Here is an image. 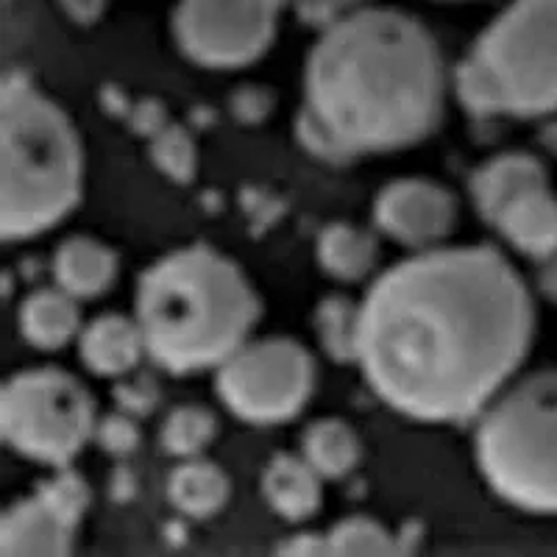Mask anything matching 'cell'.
Segmentation results:
<instances>
[{
	"label": "cell",
	"mask_w": 557,
	"mask_h": 557,
	"mask_svg": "<svg viewBox=\"0 0 557 557\" xmlns=\"http://www.w3.org/2000/svg\"><path fill=\"white\" fill-rule=\"evenodd\" d=\"M544 182H549L544 165L532 153L507 151L476 168L471 176V198H474L476 212L487 223H494L496 215L516 196Z\"/></svg>",
	"instance_id": "5bb4252c"
},
{
	"label": "cell",
	"mask_w": 557,
	"mask_h": 557,
	"mask_svg": "<svg viewBox=\"0 0 557 557\" xmlns=\"http://www.w3.org/2000/svg\"><path fill=\"white\" fill-rule=\"evenodd\" d=\"M323 476L305 455H276L262 471V496L285 521H307L321 507Z\"/></svg>",
	"instance_id": "e0dca14e"
},
{
	"label": "cell",
	"mask_w": 557,
	"mask_h": 557,
	"mask_svg": "<svg viewBox=\"0 0 557 557\" xmlns=\"http://www.w3.org/2000/svg\"><path fill=\"white\" fill-rule=\"evenodd\" d=\"M282 9V0H178L173 37L201 67H243L271 48Z\"/></svg>",
	"instance_id": "9c48e42d"
},
{
	"label": "cell",
	"mask_w": 557,
	"mask_h": 557,
	"mask_svg": "<svg viewBox=\"0 0 557 557\" xmlns=\"http://www.w3.org/2000/svg\"><path fill=\"white\" fill-rule=\"evenodd\" d=\"M114 396L121 401V410H126L128 416H146L157 407L159 387L153 385L151 376H137V380H126L114 387Z\"/></svg>",
	"instance_id": "83f0119b"
},
{
	"label": "cell",
	"mask_w": 557,
	"mask_h": 557,
	"mask_svg": "<svg viewBox=\"0 0 557 557\" xmlns=\"http://www.w3.org/2000/svg\"><path fill=\"white\" fill-rule=\"evenodd\" d=\"M59 7L78 26H92V23L101 20L107 0H59Z\"/></svg>",
	"instance_id": "1f68e13d"
},
{
	"label": "cell",
	"mask_w": 557,
	"mask_h": 557,
	"mask_svg": "<svg viewBox=\"0 0 557 557\" xmlns=\"http://www.w3.org/2000/svg\"><path fill=\"white\" fill-rule=\"evenodd\" d=\"M532 332L530 290L496 248H424L362 296L357 366L401 416L466 421L505 391Z\"/></svg>",
	"instance_id": "6da1fadb"
},
{
	"label": "cell",
	"mask_w": 557,
	"mask_h": 557,
	"mask_svg": "<svg viewBox=\"0 0 557 557\" xmlns=\"http://www.w3.org/2000/svg\"><path fill=\"white\" fill-rule=\"evenodd\" d=\"M84 159L67 114L23 73L0 87V235L28 240L82 198Z\"/></svg>",
	"instance_id": "277c9868"
},
{
	"label": "cell",
	"mask_w": 557,
	"mask_h": 557,
	"mask_svg": "<svg viewBox=\"0 0 557 557\" xmlns=\"http://www.w3.org/2000/svg\"><path fill=\"white\" fill-rule=\"evenodd\" d=\"M273 98L265 87H240L232 96V114L240 123H260L271 114Z\"/></svg>",
	"instance_id": "f1b7e54d"
},
{
	"label": "cell",
	"mask_w": 557,
	"mask_h": 557,
	"mask_svg": "<svg viewBox=\"0 0 557 557\" xmlns=\"http://www.w3.org/2000/svg\"><path fill=\"white\" fill-rule=\"evenodd\" d=\"M315 257L326 276L337 278V282H360L362 276L374 271L380 248H376L371 232L337 221L318 235Z\"/></svg>",
	"instance_id": "d6986e66"
},
{
	"label": "cell",
	"mask_w": 557,
	"mask_h": 557,
	"mask_svg": "<svg viewBox=\"0 0 557 557\" xmlns=\"http://www.w3.org/2000/svg\"><path fill=\"white\" fill-rule=\"evenodd\" d=\"M326 549H330V555L387 557L396 555V552L401 549V544L393 539L385 527L376 524L374 519L351 516V519L337 521V524L326 532Z\"/></svg>",
	"instance_id": "603a6c76"
},
{
	"label": "cell",
	"mask_w": 557,
	"mask_h": 557,
	"mask_svg": "<svg viewBox=\"0 0 557 557\" xmlns=\"http://www.w3.org/2000/svg\"><path fill=\"white\" fill-rule=\"evenodd\" d=\"M315 385V366L290 337L246 341L215 368L223 405L251 424H278L298 416Z\"/></svg>",
	"instance_id": "ba28073f"
},
{
	"label": "cell",
	"mask_w": 557,
	"mask_h": 557,
	"mask_svg": "<svg viewBox=\"0 0 557 557\" xmlns=\"http://www.w3.org/2000/svg\"><path fill=\"white\" fill-rule=\"evenodd\" d=\"M455 221V196L430 178H399L374 198L376 228L407 248H435L451 235Z\"/></svg>",
	"instance_id": "8fae6325"
},
{
	"label": "cell",
	"mask_w": 557,
	"mask_h": 557,
	"mask_svg": "<svg viewBox=\"0 0 557 557\" xmlns=\"http://www.w3.org/2000/svg\"><path fill=\"white\" fill-rule=\"evenodd\" d=\"M78 355L92 374L126 376L137 368L143 355H148V348L137 318L107 312L82 326Z\"/></svg>",
	"instance_id": "7c38bea8"
},
{
	"label": "cell",
	"mask_w": 557,
	"mask_h": 557,
	"mask_svg": "<svg viewBox=\"0 0 557 557\" xmlns=\"http://www.w3.org/2000/svg\"><path fill=\"white\" fill-rule=\"evenodd\" d=\"M455 92L476 117L557 112V0H513L455 67Z\"/></svg>",
	"instance_id": "5b68a950"
},
{
	"label": "cell",
	"mask_w": 557,
	"mask_h": 557,
	"mask_svg": "<svg viewBox=\"0 0 557 557\" xmlns=\"http://www.w3.org/2000/svg\"><path fill=\"white\" fill-rule=\"evenodd\" d=\"M474 457L507 505L557 513V371H539L496 393L480 412Z\"/></svg>",
	"instance_id": "8992f818"
},
{
	"label": "cell",
	"mask_w": 557,
	"mask_h": 557,
	"mask_svg": "<svg viewBox=\"0 0 557 557\" xmlns=\"http://www.w3.org/2000/svg\"><path fill=\"white\" fill-rule=\"evenodd\" d=\"M96 444L101 446L107 455L123 457L132 455L139 444V430H137V418L123 412H112V416L98 418L96 424Z\"/></svg>",
	"instance_id": "484cf974"
},
{
	"label": "cell",
	"mask_w": 557,
	"mask_h": 557,
	"mask_svg": "<svg viewBox=\"0 0 557 557\" xmlns=\"http://www.w3.org/2000/svg\"><path fill=\"white\" fill-rule=\"evenodd\" d=\"M87 505V482L62 466L57 474L39 482L32 496L7 507L0 519V552L39 557L67 555Z\"/></svg>",
	"instance_id": "30bf717a"
},
{
	"label": "cell",
	"mask_w": 557,
	"mask_h": 557,
	"mask_svg": "<svg viewBox=\"0 0 557 557\" xmlns=\"http://www.w3.org/2000/svg\"><path fill=\"white\" fill-rule=\"evenodd\" d=\"M232 494V482L218 469L215 462L190 457L178 462L168 476V499L178 513L190 519H209L215 516Z\"/></svg>",
	"instance_id": "ac0fdd59"
},
{
	"label": "cell",
	"mask_w": 557,
	"mask_h": 557,
	"mask_svg": "<svg viewBox=\"0 0 557 557\" xmlns=\"http://www.w3.org/2000/svg\"><path fill=\"white\" fill-rule=\"evenodd\" d=\"M315 332L323 355L337 366L357 362L360 343V305L346 296H326L315 310Z\"/></svg>",
	"instance_id": "44dd1931"
},
{
	"label": "cell",
	"mask_w": 557,
	"mask_h": 557,
	"mask_svg": "<svg viewBox=\"0 0 557 557\" xmlns=\"http://www.w3.org/2000/svg\"><path fill=\"white\" fill-rule=\"evenodd\" d=\"M53 285L73 298H98L117 276V253L92 237H67L51 260Z\"/></svg>",
	"instance_id": "9a60e30c"
},
{
	"label": "cell",
	"mask_w": 557,
	"mask_h": 557,
	"mask_svg": "<svg viewBox=\"0 0 557 557\" xmlns=\"http://www.w3.org/2000/svg\"><path fill=\"white\" fill-rule=\"evenodd\" d=\"M148 153H151L153 165L171 182L190 184L196 178V143L187 128L173 126V123L162 126L153 137H148Z\"/></svg>",
	"instance_id": "cb8c5ba5"
},
{
	"label": "cell",
	"mask_w": 557,
	"mask_h": 557,
	"mask_svg": "<svg viewBox=\"0 0 557 557\" xmlns=\"http://www.w3.org/2000/svg\"><path fill=\"white\" fill-rule=\"evenodd\" d=\"M17 326L28 346L57 351L82 335L78 298L57 285L28 293L17 310Z\"/></svg>",
	"instance_id": "2e32d148"
},
{
	"label": "cell",
	"mask_w": 557,
	"mask_h": 557,
	"mask_svg": "<svg viewBox=\"0 0 557 557\" xmlns=\"http://www.w3.org/2000/svg\"><path fill=\"white\" fill-rule=\"evenodd\" d=\"M215 432L218 421L207 407L184 405L168 412L159 441H162L168 455L178 457V460H190V457H201V451L212 444Z\"/></svg>",
	"instance_id": "7402d4cb"
},
{
	"label": "cell",
	"mask_w": 557,
	"mask_h": 557,
	"mask_svg": "<svg viewBox=\"0 0 557 557\" xmlns=\"http://www.w3.org/2000/svg\"><path fill=\"white\" fill-rule=\"evenodd\" d=\"M148 357L171 374L218 368L260 318L240 268L212 246H184L143 271L134 301Z\"/></svg>",
	"instance_id": "3957f363"
},
{
	"label": "cell",
	"mask_w": 557,
	"mask_h": 557,
	"mask_svg": "<svg viewBox=\"0 0 557 557\" xmlns=\"http://www.w3.org/2000/svg\"><path fill=\"white\" fill-rule=\"evenodd\" d=\"M282 3L293 9L298 20H305L307 26L315 28L332 26L357 9L368 7V0H282Z\"/></svg>",
	"instance_id": "4316f807"
},
{
	"label": "cell",
	"mask_w": 557,
	"mask_h": 557,
	"mask_svg": "<svg viewBox=\"0 0 557 557\" xmlns=\"http://www.w3.org/2000/svg\"><path fill=\"white\" fill-rule=\"evenodd\" d=\"M282 555H298V557H323L330 555L326 549V532H298L293 539L278 546Z\"/></svg>",
	"instance_id": "4dcf8cb0"
},
{
	"label": "cell",
	"mask_w": 557,
	"mask_h": 557,
	"mask_svg": "<svg viewBox=\"0 0 557 557\" xmlns=\"http://www.w3.org/2000/svg\"><path fill=\"white\" fill-rule=\"evenodd\" d=\"M162 126H168L165 109L157 101H139L137 107L132 109V128L139 132L143 137H153Z\"/></svg>",
	"instance_id": "f546056e"
},
{
	"label": "cell",
	"mask_w": 557,
	"mask_h": 557,
	"mask_svg": "<svg viewBox=\"0 0 557 557\" xmlns=\"http://www.w3.org/2000/svg\"><path fill=\"white\" fill-rule=\"evenodd\" d=\"M494 226L516 251L532 260H544L557 248V196L549 182L535 184L496 215Z\"/></svg>",
	"instance_id": "4fadbf2b"
},
{
	"label": "cell",
	"mask_w": 557,
	"mask_h": 557,
	"mask_svg": "<svg viewBox=\"0 0 557 557\" xmlns=\"http://www.w3.org/2000/svg\"><path fill=\"white\" fill-rule=\"evenodd\" d=\"M296 137L298 143H301V148H305L310 157L321 159V162H330V165H348V162H355V157L341 146V139H337L335 134L323 126L315 114L305 107L298 109Z\"/></svg>",
	"instance_id": "d4e9b609"
},
{
	"label": "cell",
	"mask_w": 557,
	"mask_h": 557,
	"mask_svg": "<svg viewBox=\"0 0 557 557\" xmlns=\"http://www.w3.org/2000/svg\"><path fill=\"white\" fill-rule=\"evenodd\" d=\"M446 67L435 37L399 9L362 7L321 28L305 103L351 157L399 151L441 123Z\"/></svg>",
	"instance_id": "7a4b0ae2"
},
{
	"label": "cell",
	"mask_w": 557,
	"mask_h": 557,
	"mask_svg": "<svg viewBox=\"0 0 557 557\" xmlns=\"http://www.w3.org/2000/svg\"><path fill=\"white\" fill-rule=\"evenodd\" d=\"M96 405L76 376L32 368L0 391V435L26 460L62 469L96 435Z\"/></svg>",
	"instance_id": "52a82bcc"
},
{
	"label": "cell",
	"mask_w": 557,
	"mask_h": 557,
	"mask_svg": "<svg viewBox=\"0 0 557 557\" xmlns=\"http://www.w3.org/2000/svg\"><path fill=\"white\" fill-rule=\"evenodd\" d=\"M301 455L323 480H343L360 460V437L341 418H321L301 435Z\"/></svg>",
	"instance_id": "ffe728a7"
},
{
	"label": "cell",
	"mask_w": 557,
	"mask_h": 557,
	"mask_svg": "<svg viewBox=\"0 0 557 557\" xmlns=\"http://www.w3.org/2000/svg\"><path fill=\"white\" fill-rule=\"evenodd\" d=\"M539 287H541V293L549 298V301H555L557 305V248L549 253V257H544V260H541Z\"/></svg>",
	"instance_id": "d6a6232c"
}]
</instances>
